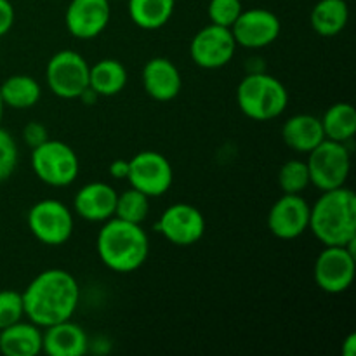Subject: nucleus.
<instances>
[{"label": "nucleus", "instance_id": "f257e3e1", "mask_svg": "<svg viewBox=\"0 0 356 356\" xmlns=\"http://www.w3.org/2000/svg\"><path fill=\"white\" fill-rule=\"evenodd\" d=\"M24 316L38 327H51L75 315L80 287L72 273L59 268L42 271L24 289Z\"/></svg>", "mask_w": 356, "mask_h": 356}, {"label": "nucleus", "instance_id": "f03ea898", "mask_svg": "<svg viewBox=\"0 0 356 356\" xmlns=\"http://www.w3.org/2000/svg\"><path fill=\"white\" fill-rule=\"evenodd\" d=\"M325 247H348L355 252L356 243V195L346 184L322 191L312 205L309 228Z\"/></svg>", "mask_w": 356, "mask_h": 356}, {"label": "nucleus", "instance_id": "7ed1b4c3", "mask_svg": "<svg viewBox=\"0 0 356 356\" xmlns=\"http://www.w3.org/2000/svg\"><path fill=\"white\" fill-rule=\"evenodd\" d=\"M96 245L101 263L117 273H132L139 270L149 254V240L141 225L115 216L103 222Z\"/></svg>", "mask_w": 356, "mask_h": 356}, {"label": "nucleus", "instance_id": "20e7f679", "mask_svg": "<svg viewBox=\"0 0 356 356\" xmlns=\"http://www.w3.org/2000/svg\"><path fill=\"white\" fill-rule=\"evenodd\" d=\"M236 103L245 117L268 122L280 117L289 103L287 87L264 72H252L238 83Z\"/></svg>", "mask_w": 356, "mask_h": 356}, {"label": "nucleus", "instance_id": "39448f33", "mask_svg": "<svg viewBox=\"0 0 356 356\" xmlns=\"http://www.w3.org/2000/svg\"><path fill=\"white\" fill-rule=\"evenodd\" d=\"M31 169L35 176L49 186H70L79 176V155L66 143L47 139L31 149Z\"/></svg>", "mask_w": 356, "mask_h": 356}, {"label": "nucleus", "instance_id": "423d86ee", "mask_svg": "<svg viewBox=\"0 0 356 356\" xmlns=\"http://www.w3.org/2000/svg\"><path fill=\"white\" fill-rule=\"evenodd\" d=\"M306 165L309 170V181L320 191L336 190L344 186L350 176V149L346 148V143L323 139L308 153Z\"/></svg>", "mask_w": 356, "mask_h": 356}, {"label": "nucleus", "instance_id": "0eeeda50", "mask_svg": "<svg viewBox=\"0 0 356 356\" xmlns=\"http://www.w3.org/2000/svg\"><path fill=\"white\" fill-rule=\"evenodd\" d=\"M89 63L79 52L59 51L49 59L45 80L54 96L61 99H79L89 87Z\"/></svg>", "mask_w": 356, "mask_h": 356}, {"label": "nucleus", "instance_id": "6e6552de", "mask_svg": "<svg viewBox=\"0 0 356 356\" xmlns=\"http://www.w3.org/2000/svg\"><path fill=\"white\" fill-rule=\"evenodd\" d=\"M28 228L45 245H63L73 233V214L63 202L45 198L28 212Z\"/></svg>", "mask_w": 356, "mask_h": 356}, {"label": "nucleus", "instance_id": "1a4fd4ad", "mask_svg": "<svg viewBox=\"0 0 356 356\" xmlns=\"http://www.w3.org/2000/svg\"><path fill=\"white\" fill-rule=\"evenodd\" d=\"M127 181L146 197H162L170 190L174 170L169 160L159 152H141L129 160Z\"/></svg>", "mask_w": 356, "mask_h": 356}, {"label": "nucleus", "instance_id": "9d476101", "mask_svg": "<svg viewBox=\"0 0 356 356\" xmlns=\"http://www.w3.org/2000/svg\"><path fill=\"white\" fill-rule=\"evenodd\" d=\"M355 252L348 247L329 245L315 261V282L327 294H343L355 280Z\"/></svg>", "mask_w": 356, "mask_h": 356}, {"label": "nucleus", "instance_id": "9b49d317", "mask_svg": "<svg viewBox=\"0 0 356 356\" xmlns=\"http://www.w3.org/2000/svg\"><path fill=\"white\" fill-rule=\"evenodd\" d=\"M236 51L232 30L218 24H207L193 37L190 56L197 66L204 70H218L228 65Z\"/></svg>", "mask_w": 356, "mask_h": 356}, {"label": "nucleus", "instance_id": "f8f14e48", "mask_svg": "<svg viewBox=\"0 0 356 356\" xmlns=\"http://www.w3.org/2000/svg\"><path fill=\"white\" fill-rule=\"evenodd\" d=\"M156 229L174 245L190 247L204 236L205 218L197 207L179 202L165 209L156 222Z\"/></svg>", "mask_w": 356, "mask_h": 356}, {"label": "nucleus", "instance_id": "ddd939ff", "mask_svg": "<svg viewBox=\"0 0 356 356\" xmlns=\"http://www.w3.org/2000/svg\"><path fill=\"white\" fill-rule=\"evenodd\" d=\"M312 205L301 195L284 193L268 214V228L280 240L299 238L309 228Z\"/></svg>", "mask_w": 356, "mask_h": 356}, {"label": "nucleus", "instance_id": "4468645a", "mask_svg": "<svg viewBox=\"0 0 356 356\" xmlns=\"http://www.w3.org/2000/svg\"><path fill=\"white\" fill-rule=\"evenodd\" d=\"M236 45L247 49H263L273 44L282 30L277 14L268 9L242 10L238 19L229 28Z\"/></svg>", "mask_w": 356, "mask_h": 356}, {"label": "nucleus", "instance_id": "2eb2a0df", "mask_svg": "<svg viewBox=\"0 0 356 356\" xmlns=\"http://www.w3.org/2000/svg\"><path fill=\"white\" fill-rule=\"evenodd\" d=\"M110 16V0H72L65 13V23L73 37L90 40L106 30Z\"/></svg>", "mask_w": 356, "mask_h": 356}, {"label": "nucleus", "instance_id": "dca6fc26", "mask_svg": "<svg viewBox=\"0 0 356 356\" xmlns=\"http://www.w3.org/2000/svg\"><path fill=\"white\" fill-rule=\"evenodd\" d=\"M118 193L106 183H89L80 188L75 195V212L89 222H104L115 216Z\"/></svg>", "mask_w": 356, "mask_h": 356}, {"label": "nucleus", "instance_id": "f3484780", "mask_svg": "<svg viewBox=\"0 0 356 356\" xmlns=\"http://www.w3.org/2000/svg\"><path fill=\"white\" fill-rule=\"evenodd\" d=\"M143 87L146 94L155 101H172L177 97L183 87V79L170 59L167 58H153L143 68Z\"/></svg>", "mask_w": 356, "mask_h": 356}, {"label": "nucleus", "instance_id": "a211bd4d", "mask_svg": "<svg viewBox=\"0 0 356 356\" xmlns=\"http://www.w3.org/2000/svg\"><path fill=\"white\" fill-rule=\"evenodd\" d=\"M42 351L51 356H82L89 351L86 330L72 318L45 327L42 332Z\"/></svg>", "mask_w": 356, "mask_h": 356}, {"label": "nucleus", "instance_id": "6ab92c4d", "mask_svg": "<svg viewBox=\"0 0 356 356\" xmlns=\"http://www.w3.org/2000/svg\"><path fill=\"white\" fill-rule=\"evenodd\" d=\"M282 138L289 148L308 155L325 139V132H323L322 120L318 117L309 113H299L287 118L282 127Z\"/></svg>", "mask_w": 356, "mask_h": 356}, {"label": "nucleus", "instance_id": "aec40b11", "mask_svg": "<svg viewBox=\"0 0 356 356\" xmlns=\"http://www.w3.org/2000/svg\"><path fill=\"white\" fill-rule=\"evenodd\" d=\"M0 353L6 356H37L42 353V330L33 322H19L0 330Z\"/></svg>", "mask_w": 356, "mask_h": 356}, {"label": "nucleus", "instance_id": "412c9836", "mask_svg": "<svg viewBox=\"0 0 356 356\" xmlns=\"http://www.w3.org/2000/svg\"><path fill=\"white\" fill-rule=\"evenodd\" d=\"M350 9L346 0H318L309 16L312 28L322 37H336L346 28Z\"/></svg>", "mask_w": 356, "mask_h": 356}, {"label": "nucleus", "instance_id": "4be33fe9", "mask_svg": "<svg viewBox=\"0 0 356 356\" xmlns=\"http://www.w3.org/2000/svg\"><path fill=\"white\" fill-rule=\"evenodd\" d=\"M127 83V70L117 59H101L89 68V87L97 96H117Z\"/></svg>", "mask_w": 356, "mask_h": 356}, {"label": "nucleus", "instance_id": "5701e85b", "mask_svg": "<svg viewBox=\"0 0 356 356\" xmlns=\"http://www.w3.org/2000/svg\"><path fill=\"white\" fill-rule=\"evenodd\" d=\"M0 96L6 106L13 110H28L40 101V83L30 75H10L0 86Z\"/></svg>", "mask_w": 356, "mask_h": 356}, {"label": "nucleus", "instance_id": "b1692460", "mask_svg": "<svg viewBox=\"0 0 356 356\" xmlns=\"http://www.w3.org/2000/svg\"><path fill=\"white\" fill-rule=\"evenodd\" d=\"M176 0H129L127 9L132 23L143 30H159L169 23Z\"/></svg>", "mask_w": 356, "mask_h": 356}, {"label": "nucleus", "instance_id": "393cba45", "mask_svg": "<svg viewBox=\"0 0 356 356\" xmlns=\"http://www.w3.org/2000/svg\"><path fill=\"white\" fill-rule=\"evenodd\" d=\"M322 120L325 139L348 143L356 134V110L351 103H336L323 113Z\"/></svg>", "mask_w": 356, "mask_h": 356}, {"label": "nucleus", "instance_id": "a878e982", "mask_svg": "<svg viewBox=\"0 0 356 356\" xmlns=\"http://www.w3.org/2000/svg\"><path fill=\"white\" fill-rule=\"evenodd\" d=\"M149 214V197L141 193L136 188L125 190L117 197L115 205V218L124 219V221L141 225Z\"/></svg>", "mask_w": 356, "mask_h": 356}, {"label": "nucleus", "instance_id": "bb28decb", "mask_svg": "<svg viewBox=\"0 0 356 356\" xmlns=\"http://www.w3.org/2000/svg\"><path fill=\"white\" fill-rule=\"evenodd\" d=\"M278 184H280V190L284 193L301 195L312 184L306 162H301V160L285 162L278 172Z\"/></svg>", "mask_w": 356, "mask_h": 356}, {"label": "nucleus", "instance_id": "cd10ccee", "mask_svg": "<svg viewBox=\"0 0 356 356\" xmlns=\"http://www.w3.org/2000/svg\"><path fill=\"white\" fill-rule=\"evenodd\" d=\"M243 7L240 0H211L209 2V19L218 26L232 28L233 23L238 19Z\"/></svg>", "mask_w": 356, "mask_h": 356}, {"label": "nucleus", "instance_id": "c85d7f7f", "mask_svg": "<svg viewBox=\"0 0 356 356\" xmlns=\"http://www.w3.org/2000/svg\"><path fill=\"white\" fill-rule=\"evenodd\" d=\"M19 149L9 131L0 127V183L9 179L17 167Z\"/></svg>", "mask_w": 356, "mask_h": 356}, {"label": "nucleus", "instance_id": "c756f323", "mask_svg": "<svg viewBox=\"0 0 356 356\" xmlns=\"http://www.w3.org/2000/svg\"><path fill=\"white\" fill-rule=\"evenodd\" d=\"M24 316L23 296L16 291H0V330L19 322Z\"/></svg>", "mask_w": 356, "mask_h": 356}, {"label": "nucleus", "instance_id": "7c9ffc66", "mask_svg": "<svg viewBox=\"0 0 356 356\" xmlns=\"http://www.w3.org/2000/svg\"><path fill=\"white\" fill-rule=\"evenodd\" d=\"M23 138L24 143L33 149L37 148V146H40L42 143L47 141V129H45V125H42L40 122H30V124L24 125Z\"/></svg>", "mask_w": 356, "mask_h": 356}, {"label": "nucleus", "instance_id": "2f4dec72", "mask_svg": "<svg viewBox=\"0 0 356 356\" xmlns=\"http://www.w3.org/2000/svg\"><path fill=\"white\" fill-rule=\"evenodd\" d=\"M14 7L9 0H0V38L9 33L14 24Z\"/></svg>", "mask_w": 356, "mask_h": 356}, {"label": "nucleus", "instance_id": "473e14b6", "mask_svg": "<svg viewBox=\"0 0 356 356\" xmlns=\"http://www.w3.org/2000/svg\"><path fill=\"white\" fill-rule=\"evenodd\" d=\"M110 176L115 177V179H127L129 160H124V159L113 160L110 165Z\"/></svg>", "mask_w": 356, "mask_h": 356}, {"label": "nucleus", "instance_id": "72a5a7b5", "mask_svg": "<svg viewBox=\"0 0 356 356\" xmlns=\"http://www.w3.org/2000/svg\"><path fill=\"white\" fill-rule=\"evenodd\" d=\"M355 353H356V334H350L343 343V355L355 356Z\"/></svg>", "mask_w": 356, "mask_h": 356}, {"label": "nucleus", "instance_id": "f704fd0d", "mask_svg": "<svg viewBox=\"0 0 356 356\" xmlns=\"http://www.w3.org/2000/svg\"><path fill=\"white\" fill-rule=\"evenodd\" d=\"M97 97H99V96H97V94L94 92V90L90 89V87H87V89L83 90L82 94H80L79 99L82 101V103H86V104H92V103H96Z\"/></svg>", "mask_w": 356, "mask_h": 356}, {"label": "nucleus", "instance_id": "c9c22d12", "mask_svg": "<svg viewBox=\"0 0 356 356\" xmlns=\"http://www.w3.org/2000/svg\"><path fill=\"white\" fill-rule=\"evenodd\" d=\"M3 108H6V104H3V101H2V96H0V124H2V117H3Z\"/></svg>", "mask_w": 356, "mask_h": 356}]
</instances>
